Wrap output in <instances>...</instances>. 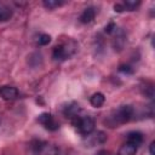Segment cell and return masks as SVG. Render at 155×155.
<instances>
[{"mask_svg":"<svg viewBox=\"0 0 155 155\" xmlns=\"http://www.w3.org/2000/svg\"><path fill=\"white\" fill-rule=\"evenodd\" d=\"M0 97L5 101H12L18 97V90L12 86H2L0 88Z\"/></svg>","mask_w":155,"mask_h":155,"instance_id":"obj_6","label":"cell"},{"mask_svg":"<svg viewBox=\"0 0 155 155\" xmlns=\"http://www.w3.org/2000/svg\"><path fill=\"white\" fill-rule=\"evenodd\" d=\"M12 16V11L10 7L5 6V5H0V21H7L10 19Z\"/></svg>","mask_w":155,"mask_h":155,"instance_id":"obj_12","label":"cell"},{"mask_svg":"<svg viewBox=\"0 0 155 155\" xmlns=\"http://www.w3.org/2000/svg\"><path fill=\"white\" fill-rule=\"evenodd\" d=\"M142 93L148 97V98H153L154 97V87H153V84L151 82H145V85L142 87Z\"/></svg>","mask_w":155,"mask_h":155,"instance_id":"obj_13","label":"cell"},{"mask_svg":"<svg viewBox=\"0 0 155 155\" xmlns=\"http://www.w3.org/2000/svg\"><path fill=\"white\" fill-rule=\"evenodd\" d=\"M104 31H105L107 34H113V33H115V31H116V24H115L114 22L108 23V24L105 25V28H104Z\"/></svg>","mask_w":155,"mask_h":155,"instance_id":"obj_18","label":"cell"},{"mask_svg":"<svg viewBox=\"0 0 155 155\" xmlns=\"http://www.w3.org/2000/svg\"><path fill=\"white\" fill-rule=\"evenodd\" d=\"M76 50H78V44L74 40L69 39L68 41H65L53 48L52 57L56 61H65V59L70 58L71 56H74Z\"/></svg>","mask_w":155,"mask_h":155,"instance_id":"obj_2","label":"cell"},{"mask_svg":"<svg viewBox=\"0 0 155 155\" xmlns=\"http://www.w3.org/2000/svg\"><path fill=\"white\" fill-rule=\"evenodd\" d=\"M104 101H105V97H104V94L101 93V92L93 93V94L91 96V98H90V103H91V105L94 107V108L102 107V105L104 104Z\"/></svg>","mask_w":155,"mask_h":155,"instance_id":"obj_11","label":"cell"},{"mask_svg":"<svg viewBox=\"0 0 155 155\" xmlns=\"http://www.w3.org/2000/svg\"><path fill=\"white\" fill-rule=\"evenodd\" d=\"M143 139H144L143 134L140 132H138V131H132V132H128L127 133V142L134 144L136 147L140 145L143 143Z\"/></svg>","mask_w":155,"mask_h":155,"instance_id":"obj_10","label":"cell"},{"mask_svg":"<svg viewBox=\"0 0 155 155\" xmlns=\"http://www.w3.org/2000/svg\"><path fill=\"white\" fill-rule=\"evenodd\" d=\"M98 155H111L109 151H107V150H101L99 153H98Z\"/></svg>","mask_w":155,"mask_h":155,"instance_id":"obj_21","label":"cell"},{"mask_svg":"<svg viewBox=\"0 0 155 155\" xmlns=\"http://www.w3.org/2000/svg\"><path fill=\"white\" fill-rule=\"evenodd\" d=\"M124 7H125V10H128V11H133V10H136L139 5H140V1L139 0H126L124 4Z\"/></svg>","mask_w":155,"mask_h":155,"instance_id":"obj_14","label":"cell"},{"mask_svg":"<svg viewBox=\"0 0 155 155\" xmlns=\"http://www.w3.org/2000/svg\"><path fill=\"white\" fill-rule=\"evenodd\" d=\"M42 4H44V6H45L46 8L53 10V8L58 7V6H61L63 2H62V1H57V0H45Z\"/></svg>","mask_w":155,"mask_h":155,"instance_id":"obj_15","label":"cell"},{"mask_svg":"<svg viewBox=\"0 0 155 155\" xmlns=\"http://www.w3.org/2000/svg\"><path fill=\"white\" fill-rule=\"evenodd\" d=\"M33 155H58V148L45 140H34L31 143Z\"/></svg>","mask_w":155,"mask_h":155,"instance_id":"obj_3","label":"cell"},{"mask_svg":"<svg viewBox=\"0 0 155 155\" xmlns=\"http://www.w3.org/2000/svg\"><path fill=\"white\" fill-rule=\"evenodd\" d=\"M38 121L48 131H57L59 128V124L50 113H42L39 115Z\"/></svg>","mask_w":155,"mask_h":155,"instance_id":"obj_5","label":"cell"},{"mask_svg":"<svg viewBox=\"0 0 155 155\" xmlns=\"http://www.w3.org/2000/svg\"><path fill=\"white\" fill-rule=\"evenodd\" d=\"M94 17H96V8L90 6V7H86L80 15V22L84 24H87V23H91L94 19Z\"/></svg>","mask_w":155,"mask_h":155,"instance_id":"obj_8","label":"cell"},{"mask_svg":"<svg viewBox=\"0 0 155 155\" xmlns=\"http://www.w3.org/2000/svg\"><path fill=\"white\" fill-rule=\"evenodd\" d=\"M114 10H115L116 12H122V11L125 10V7H124L122 4H115V5H114Z\"/></svg>","mask_w":155,"mask_h":155,"instance_id":"obj_19","label":"cell"},{"mask_svg":"<svg viewBox=\"0 0 155 155\" xmlns=\"http://www.w3.org/2000/svg\"><path fill=\"white\" fill-rule=\"evenodd\" d=\"M137 148L134 144L130 143V142H126L125 144H122L117 151L116 155H136L137 153Z\"/></svg>","mask_w":155,"mask_h":155,"instance_id":"obj_9","label":"cell"},{"mask_svg":"<svg viewBox=\"0 0 155 155\" xmlns=\"http://www.w3.org/2000/svg\"><path fill=\"white\" fill-rule=\"evenodd\" d=\"M154 145H155V142H151L150 145H149V151H150V155H155V151H154Z\"/></svg>","mask_w":155,"mask_h":155,"instance_id":"obj_20","label":"cell"},{"mask_svg":"<svg viewBox=\"0 0 155 155\" xmlns=\"http://www.w3.org/2000/svg\"><path fill=\"white\" fill-rule=\"evenodd\" d=\"M133 107L131 105H121L117 109L113 110L111 114L105 119V124L109 127H117L122 124H126L131 120L133 115Z\"/></svg>","mask_w":155,"mask_h":155,"instance_id":"obj_1","label":"cell"},{"mask_svg":"<svg viewBox=\"0 0 155 155\" xmlns=\"http://www.w3.org/2000/svg\"><path fill=\"white\" fill-rule=\"evenodd\" d=\"M80 111H81V108H80V105H79L78 103H75V102H73V103L68 104V105L63 109L64 115H65L67 117L71 119V120H74V119L79 117V113H80Z\"/></svg>","mask_w":155,"mask_h":155,"instance_id":"obj_7","label":"cell"},{"mask_svg":"<svg viewBox=\"0 0 155 155\" xmlns=\"http://www.w3.org/2000/svg\"><path fill=\"white\" fill-rule=\"evenodd\" d=\"M51 41V36L48 34H40L39 38H38V44L40 46H45V45H48Z\"/></svg>","mask_w":155,"mask_h":155,"instance_id":"obj_16","label":"cell"},{"mask_svg":"<svg viewBox=\"0 0 155 155\" xmlns=\"http://www.w3.org/2000/svg\"><path fill=\"white\" fill-rule=\"evenodd\" d=\"M119 71H121L124 74H133V68L128 64H121L119 67Z\"/></svg>","mask_w":155,"mask_h":155,"instance_id":"obj_17","label":"cell"},{"mask_svg":"<svg viewBox=\"0 0 155 155\" xmlns=\"http://www.w3.org/2000/svg\"><path fill=\"white\" fill-rule=\"evenodd\" d=\"M73 124L76 126V128L79 130V132L84 136H88L93 132L96 122L92 116H79L76 119L73 120Z\"/></svg>","mask_w":155,"mask_h":155,"instance_id":"obj_4","label":"cell"}]
</instances>
